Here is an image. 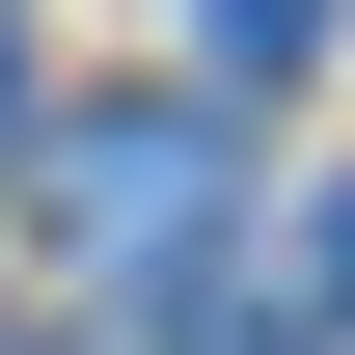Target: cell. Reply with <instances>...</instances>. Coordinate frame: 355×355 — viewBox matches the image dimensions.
Segmentation results:
<instances>
[{
	"label": "cell",
	"mask_w": 355,
	"mask_h": 355,
	"mask_svg": "<svg viewBox=\"0 0 355 355\" xmlns=\"http://www.w3.org/2000/svg\"><path fill=\"white\" fill-rule=\"evenodd\" d=\"M55 246H83V273H191V246H219V137H191V110H83V137H55Z\"/></svg>",
	"instance_id": "1"
},
{
	"label": "cell",
	"mask_w": 355,
	"mask_h": 355,
	"mask_svg": "<svg viewBox=\"0 0 355 355\" xmlns=\"http://www.w3.org/2000/svg\"><path fill=\"white\" fill-rule=\"evenodd\" d=\"M191 28H219L246 83H273V55H328V0H191Z\"/></svg>",
	"instance_id": "2"
},
{
	"label": "cell",
	"mask_w": 355,
	"mask_h": 355,
	"mask_svg": "<svg viewBox=\"0 0 355 355\" xmlns=\"http://www.w3.org/2000/svg\"><path fill=\"white\" fill-rule=\"evenodd\" d=\"M191 355H301V301H219V328H191Z\"/></svg>",
	"instance_id": "3"
},
{
	"label": "cell",
	"mask_w": 355,
	"mask_h": 355,
	"mask_svg": "<svg viewBox=\"0 0 355 355\" xmlns=\"http://www.w3.org/2000/svg\"><path fill=\"white\" fill-rule=\"evenodd\" d=\"M301 273H328V328H355V191H328V246H301Z\"/></svg>",
	"instance_id": "4"
},
{
	"label": "cell",
	"mask_w": 355,
	"mask_h": 355,
	"mask_svg": "<svg viewBox=\"0 0 355 355\" xmlns=\"http://www.w3.org/2000/svg\"><path fill=\"white\" fill-rule=\"evenodd\" d=\"M0 110H28V55H0Z\"/></svg>",
	"instance_id": "5"
}]
</instances>
